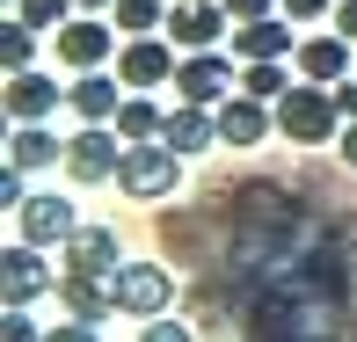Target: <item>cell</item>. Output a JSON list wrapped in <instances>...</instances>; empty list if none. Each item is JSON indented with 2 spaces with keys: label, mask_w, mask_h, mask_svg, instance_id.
Listing matches in <instances>:
<instances>
[{
  "label": "cell",
  "mask_w": 357,
  "mask_h": 342,
  "mask_svg": "<svg viewBox=\"0 0 357 342\" xmlns=\"http://www.w3.org/2000/svg\"><path fill=\"white\" fill-rule=\"evenodd\" d=\"M73 8H88V15H109V8H117V0H73Z\"/></svg>",
  "instance_id": "obj_32"
},
{
  "label": "cell",
  "mask_w": 357,
  "mask_h": 342,
  "mask_svg": "<svg viewBox=\"0 0 357 342\" xmlns=\"http://www.w3.org/2000/svg\"><path fill=\"white\" fill-rule=\"evenodd\" d=\"M328 22H335V29H343V37L357 44V0H335V15H328Z\"/></svg>",
  "instance_id": "obj_29"
},
{
  "label": "cell",
  "mask_w": 357,
  "mask_h": 342,
  "mask_svg": "<svg viewBox=\"0 0 357 342\" xmlns=\"http://www.w3.org/2000/svg\"><path fill=\"white\" fill-rule=\"evenodd\" d=\"M299 73L335 88V80L350 73V37H343V29H328V37H299Z\"/></svg>",
  "instance_id": "obj_17"
},
{
  "label": "cell",
  "mask_w": 357,
  "mask_h": 342,
  "mask_svg": "<svg viewBox=\"0 0 357 342\" xmlns=\"http://www.w3.org/2000/svg\"><path fill=\"white\" fill-rule=\"evenodd\" d=\"M335 102H343V117H357V80H350V73L335 80Z\"/></svg>",
  "instance_id": "obj_30"
},
{
  "label": "cell",
  "mask_w": 357,
  "mask_h": 342,
  "mask_svg": "<svg viewBox=\"0 0 357 342\" xmlns=\"http://www.w3.org/2000/svg\"><path fill=\"white\" fill-rule=\"evenodd\" d=\"M175 44L160 37V29H146V37H124L117 44V80L124 88H175Z\"/></svg>",
  "instance_id": "obj_8"
},
{
  "label": "cell",
  "mask_w": 357,
  "mask_h": 342,
  "mask_svg": "<svg viewBox=\"0 0 357 342\" xmlns=\"http://www.w3.org/2000/svg\"><path fill=\"white\" fill-rule=\"evenodd\" d=\"M124 263V248H117V226H88L80 219V233L59 248V270H95V277H109Z\"/></svg>",
  "instance_id": "obj_16"
},
{
  "label": "cell",
  "mask_w": 357,
  "mask_h": 342,
  "mask_svg": "<svg viewBox=\"0 0 357 342\" xmlns=\"http://www.w3.org/2000/svg\"><path fill=\"white\" fill-rule=\"evenodd\" d=\"M117 168H124V132L117 124H80V132L66 139V175L73 182H117Z\"/></svg>",
  "instance_id": "obj_5"
},
{
  "label": "cell",
  "mask_w": 357,
  "mask_h": 342,
  "mask_svg": "<svg viewBox=\"0 0 357 342\" xmlns=\"http://www.w3.org/2000/svg\"><path fill=\"white\" fill-rule=\"evenodd\" d=\"M284 15H291L299 29H314V22H328V15H335V0H284Z\"/></svg>",
  "instance_id": "obj_25"
},
{
  "label": "cell",
  "mask_w": 357,
  "mask_h": 342,
  "mask_svg": "<svg viewBox=\"0 0 357 342\" xmlns=\"http://www.w3.org/2000/svg\"><path fill=\"white\" fill-rule=\"evenodd\" d=\"M139 335H146V342H183L190 328H183V320H168V313H153V320H146Z\"/></svg>",
  "instance_id": "obj_27"
},
{
  "label": "cell",
  "mask_w": 357,
  "mask_h": 342,
  "mask_svg": "<svg viewBox=\"0 0 357 342\" xmlns=\"http://www.w3.org/2000/svg\"><path fill=\"white\" fill-rule=\"evenodd\" d=\"M15 15H22L29 29H44V37H52V29H66L80 8H73V0H15Z\"/></svg>",
  "instance_id": "obj_23"
},
{
  "label": "cell",
  "mask_w": 357,
  "mask_h": 342,
  "mask_svg": "<svg viewBox=\"0 0 357 342\" xmlns=\"http://www.w3.org/2000/svg\"><path fill=\"white\" fill-rule=\"evenodd\" d=\"M22 175H29V168H15V160L0 168V211H15V204L29 197V182H22Z\"/></svg>",
  "instance_id": "obj_26"
},
{
  "label": "cell",
  "mask_w": 357,
  "mask_h": 342,
  "mask_svg": "<svg viewBox=\"0 0 357 342\" xmlns=\"http://www.w3.org/2000/svg\"><path fill=\"white\" fill-rule=\"evenodd\" d=\"M52 44H59V66H66V73H95V66H109V59H117L124 29L80 8V15H73L66 29H52Z\"/></svg>",
  "instance_id": "obj_3"
},
{
  "label": "cell",
  "mask_w": 357,
  "mask_h": 342,
  "mask_svg": "<svg viewBox=\"0 0 357 342\" xmlns=\"http://www.w3.org/2000/svg\"><path fill=\"white\" fill-rule=\"evenodd\" d=\"M44 291H59V270H44V248L15 233V248H0V306H29Z\"/></svg>",
  "instance_id": "obj_7"
},
{
  "label": "cell",
  "mask_w": 357,
  "mask_h": 342,
  "mask_svg": "<svg viewBox=\"0 0 357 342\" xmlns=\"http://www.w3.org/2000/svg\"><path fill=\"white\" fill-rule=\"evenodd\" d=\"M270 132H278V109H270L263 95L234 88V95L219 102V146H241V153H248V146H263Z\"/></svg>",
  "instance_id": "obj_10"
},
{
  "label": "cell",
  "mask_w": 357,
  "mask_h": 342,
  "mask_svg": "<svg viewBox=\"0 0 357 342\" xmlns=\"http://www.w3.org/2000/svg\"><path fill=\"white\" fill-rule=\"evenodd\" d=\"M124 80L109 73V66H95V73H73V88H66V109L80 124H117V109H124Z\"/></svg>",
  "instance_id": "obj_12"
},
{
  "label": "cell",
  "mask_w": 357,
  "mask_h": 342,
  "mask_svg": "<svg viewBox=\"0 0 357 342\" xmlns=\"http://www.w3.org/2000/svg\"><path fill=\"white\" fill-rule=\"evenodd\" d=\"M0 335H8V342H29V335H44V328L29 320V306H0Z\"/></svg>",
  "instance_id": "obj_24"
},
{
  "label": "cell",
  "mask_w": 357,
  "mask_h": 342,
  "mask_svg": "<svg viewBox=\"0 0 357 342\" xmlns=\"http://www.w3.org/2000/svg\"><path fill=\"white\" fill-rule=\"evenodd\" d=\"M335 124H343V102H335L328 80H306V73H299V88L278 95V132H284L291 146H328Z\"/></svg>",
  "instance_id": "obj_1"
},
{
  "label": "cell",
  "mask_w": 357,
  "mask_h": 342,
  "mask_svg": "<svg viewBox=\"0 0 357 342\" xmlns=\"http://www.w3.org/2000/svg\"><path fill=\"white\" fill-rule=\"evenodd\" d=\"M284 0H226V15H234V22H255V15H278Z\"/></svg>",
  "instance_id": "obj_28"
},
{
  "label": "cell",
  "mask_w": 357,
  "mask_h": 342,
  "mask_svg": "<svg viewBox=\"0 0 357 342\" xmlns=\"http://www.w3.org/2000/svg\"><path fill=\"white\" fill-rule=\"evenodd\" d=\"M160 124H168V109L153 102V88H132V95H124V109H117V132H124V146L160 139Z\"/></svg>",
  "instance_id": "obj_19"
},
{
  "label": "cell",
  "mask_w": 357,
  "mask_h": 342,
  "mask_svg": "<svg viewBox=\"0 0 357 342\" xmlns=\"http://www.w3.org/2000/svg\"><path fill=\"white\" fill-rule=\"evenodd\" d=\"M241 88L263 95V102H278V95L291 88V73H284V59H248V66H241Z\"/></svg>",
  "instance_id": "obj_22"
},
{
  "label": "cell",
  "mask_w": 357,
  "mask_h": 342,
  "mask_svg": "<svg viewBox=\"0 0 357 342\" xmlns=\"http://www.w3.org/2000/svg\"><path fill=\"white\" fill-rule=\"evenodd\" d=\"M291 15H255V22H234V59H299V37H291Z\"/></svg>",
  "instance_id": "obj_14"
},
{
  "label": "cell",
  "mask_w": 357,
  "mask_h": 342,
  "mask_svg": "<svg viewBox=\"0 0 357 342\" xmlns=\"http://www.w3.org/2000/svg\"><path fill=\"white\" fill-rule=\"evenodd\" d=\"M241 80H234V59L219 52V44H204V52H183V66H175V95H183V102H226V95H234Z\"/></svg>",
  "instance_id": "obj_9"
},
{
  "label": "cell",
  "mask_w": 357,
  "mask_h": 342,
  "mask_svg": "<svg viewBox=\"0 0 357 342\" xmlns=\"http://www.w3.org/2000/svg\"><path fill=\"white\" fill-rule=\"evenodd\" d=\"M8 160L37 175V168H52V160H66V139H59L52 124H15L8 132Z\"/></svg>",
  "instance_id": "obj_18"
},
{
  "label": "cell",
  "mask_w": 357,
  "mask_h": 342,
  "mask_svg": "<svg viewBox=\"0 0 357 342\" xmlns=\"http://www.w3.org/2000/svg\"><path fill=\"white\" fill-rule=\"evenodd\" d=\"M37 44H44V29H29L22 15L8 8V22H0V73H22V66H37Z\"/></svg>",
  "instance_id": "obj_20"
},
{
  "label": "cell",
  "mask_w": 357,
  "mask_h": 342,
  "mask_svg": "<svg viewBox=\"0 0 357 342\" xmlns=\"http://www.w3.org/2000/svg\"><path fill=\"white\" fill-rule=\"evenodd\" d=\"M175 182H183V153H175L168 139H139V146H124L117 189H124L132 204H160V197H175Z\"/></svg>",
  "instance_id": "obj_2"
},
{
  "label": "cell",
  "mask_w": 357,
  "mask_h": 342,
  "mask_svg": "<svg viewBox=\"0 0 357 342\" xmlns=\"http://www.w3.org/2000/svg\"><path fill=\"white\" fill-rule=\"evenodd\" d=\"M109 291H117V313L153 320V313L175 306V270H160V263H117V270H109Z\"/></svg>",
  "instance_id": "obj_4"
},
{
  "label": "cell",
  "mask_w": 357,
  "mask_h": 342,
  "mask_svg": "<svg viewBox=\"0 0 357 342\" xmlns=\"http://www.w3.org/2000/svg\"><path fill=\"white\" fill-rule=\"evenodd\" d=\"M343 160L357 168V117H350V132H343Z\"/></svg>",
  "instance_id": "obj_31"
},
{
  "label": "cell",
  "mask_w": 357,
  "mask_h": 342,
  "mask_svg": "<svg viewBox=\"0 0 357 342\" xmlns=\"http://www.w3.org/2000/svg\"><path fill=\"white\" fill-rule=\"evenodd\" d=\"M168 37L183 52H204V44L234 37V15H226V0H183V8H168Z\"/></svg>",
  "instance_id": "obj_13"
},
{
  "label": "cell",
  "mask_w": 357,
  "mask_h": 342,
  "mask_svg": "<svg viewBox=\"0 0 357 342\" xmlns=\"http://www.w3.org/2000/svg\"><path fill=\"white\" fill-rule=\"evenodd\" d=\"M109 22H117L124 37H146V29H168V0H117V8H109Z\"/></svg>",
  "instance_id": "obj_21"
},
{
  "label": "cell",
  "mask_w": 357,
  "mask_h": 342,
  "mask_svg": "<svg viewBox=\"0 0 357 342\" xmlns=\"http://www.w3.org/2000/svg\"><path fill=\"white\" fill-rule=\"evenodd\" d=\"M8 117L15 124H52L59 117V102H66V88H59L52 73H37V66H22V73H8Z\"/></svg>",
  "instance_id": "obj_11"
},
{
  "label": "cell",
  "mask_w": 357,
  "mask_h": 342,
  "mask_svg": "<svg viewBox=\"0 0 357 342\" xmlns=\"http://www.w3.org/2000/svg\"><path fill=\"white\" fill-rule=\"evenodd\" d=\"M160 139H168L183 160H190V153H212V146H219V109H212V102H183V95H175Z\"/></svg>",
  "instance_id": "obj_15"
},
{
  "label": "cell",
  "mask_w": 357,
  "mask_h": 342,
  "mask_svg": "<svg viewBox=\"0 0 357 342\" xmlns=\"http://www.w3.org/2000/svg\"><path fill=\"white\" fill-rule=\"evenodd\" d=\"M15 233L37 240V248H66V240L80 233V204L59 197V189H37V197L15 204Z\"/></svg>",
  "instance_id": "obj_6"
}]
</instances>
